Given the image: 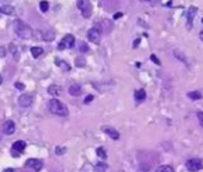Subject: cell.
I'll list each match as a JSON object with an SVG mask.
<instances>
[{"mask_svg":"<svg viewBox=\"0 0 203 172\" xmlns=\"http://www.w3.org/2000/svg\"><path fill=\"white\" fill-rule=\"evenodd\" d=\"M14 31H15L17 36L21 39H32L33 31L27 22L21 21V19H15L14 21Z\"/></svg>","mask_w":203,"mask_h":172,"instance_id":"1","label":"cell"},{"mask_svg":"<svg viewBox=\"0 0 203 172\" xmlns=\"http://www.w3.org/2000/svg\"><path fill=\"white\" fill-rule=\"evenodd\" d=\"M47 107H49V111L54 115H58V117H67L68 115V110H67L66 104L60 101L57 99H52L49 103H47Z\"/></svg>","mask_w":203,"mask_h":172,"instance_id":"2","label":"cell"},{"mask_svg":"<svg viewBox=\"0 0 203 172\" xmlns=\"http://www.w3.org/2000/svg\"><path fill=\"white\" fill-rule=\"evenodd\" d=\"M77 6L79 8L81 14H82L83 18H91L92 15V4L89 0H78Z\"/></svg>","mask_w":203,"mask_h":172,"instance_id":"3","label":"cell"},{"mask_svg":"<svg viewBox=\"0 0 203 172\" xmlns=\"http://www.w3.org/2000/svg\"><path fill=\"white\" fill-rule=\"evenodd\" d=\"M74 44H75V38H74V35L68 33V35H66V36H64V38L60 40V43H58L57 49H58V50L71 49V47H74Z\"/></svg>","mask_w":203,"mask_h":172,"instance_id":"4","label":"cell"},{"mask_svg":"<svg viewBox=\"0 0 203 172\" xmlns=\"http://www.w3.org/2000/svg\"><path fill=\"white\" fill-rule=\"evenodd\" d=\"M186 168L191 172H196L203 169V160L202 158H191L186 161Z\"/></svg>","mask_w":203,"mask_h":172,"instance_id":"5","label":"cell"},{"mask_svg":"<svg viewBox=\"0 0 203 172\" xmlns=\"http://www.w3.org/2000/svg\"><path fill=\"white\" fill-rule=\"evenodd\" d=\"M86 38H88L89 42L97 44V43H100V40H102V32H100L97 28H91V29L88 31V35H86Z\"/></svg>","mask_w":203,"mask_h":172,"instance_id":"6","label":"cell"},{"mask_svg":"<svg viewBox=\"0 0 203 172\" xmlns=\"http://www.w3.org/2000/svg\"><path fill=\"white\" fill-rule=\"evenodd\" d=\"M25 165H27L28 168H32L33 171L39 172L42 168H43V161L38 160V158H29V160L25 162Z\"/></svg>","mask_w":203,"mask_h":172,"instance_id":"7","label":"cell"},{"mask_svg":"<svg viewBox=\"0 0 203 172\" xmlns=\"http://www.w3.org/2000/svg\"><path fill=\"white\" fill-rule=\"evenodd\" d=\"M2 130H3V133H6V135H13V133L15 132V124H14V121L7 119V121L3 124Z\"/></svg>","mask_w":203,"mask_h":172,"instance_id":"8","label":"cell"},{"mask_svg":"<svg viewBox=\"0 0 203 172\" xmlns=\"http://www.w3.org/2000/svg\"><path fill=\"white\" fill-rule=\"evenodd\" d=\"M32 101H33L32 96L28 93H24L18 97V104L21 105V107H29V105L32 104Z\"/></svg>","mask_w":203,"mask_h":172,"instance_id":"9","label":"cell"},{"mask_svg":"<svg viewBox=\"0 0 203 172\" xmlns=\"http://www.w3.org/2000/svg\"><path fill=\"white\" fill-rule=\"evenodd\" d=\"M25 147H27V143H25L24 140H17L13 143V151L14 154H21V153H24Z\"/></svg>","mask_w":203,"mask_h":172,"instance_id":"10","label":"cell"},{"mask_svg":"<svg viewBox=\"0 0 203 172\" xmlns=\"http://www.w3.org/2000/svg\"><path fill=\"white\" fill-rule=\"evenodd\" d=\"M102 132H104L106 135H108L111 139H114V140H118V139H120L118 130H116L114 128H111V126H103L102 128Z\"/></svg>","mask_w":203,"mask_h":172,"instance_id":"11","label":"cell"},{"mask_svg":"<svg viewBox=\"0 0 203 172\" xmlns=\"http://www.w3.org/2000/svg\"><path fill=\"white\" fill-rule=\"evenodd\" d=\"M68 93L71 94V96H79L81 93H82V88H81L79 83H72L71 86L68 88Z\"/></svg>","mask_w":203,"mask_h":172,"instance_id":"12","label":"cell"},{"mask_svg":"<svg viewBox=\"0 0 203 172\" xmlns=\"http://www.w3.org/2000/svg\"><path fill=\"white\" fill-rule=\"evenodd\" d=\"M196 7H189L188 8V22H186V27H188V29H191V27H192V21H193V18H195V14H196Z\"/></svg>","mask_w":203,"mask_h":172,"instance_id":"13","label":"cell"},{"mask_svg":"<svg viewBox=\"0 0 203 172\" xmlns=\"http://www.w3.org/2000/svg\"><path fill=\"white\" fill-rule=\"evenodd\" d=\"M47 93L52 94V96H60L61 94V86L58 85H50L49 88H47Z\"/></svg>","mask_w":203,"mask_h":172,"instance_id":"14","label":"cell"},{"mask_svg":"<svg viewBox=\"0 0 203 172\" xmlns=\"http://www.w3.org/2000/svg\"><path fill=\"white\" fill-rule=\"evenodd\" d=\"M0 13L6 14V15H13V14L15 13V10H14L13 6L6 4V6H2V7H0Z\"/></svg>","mask_w":203,"mask_h":172,"instance_id":"15","label":"cell"},{"mask_svg":"<svg viewBox=\"0 0 203 172\" xmlns=\"http://www.w3.org/2000/svg\"><path fill=\"white\" fill-rule=\"evenodd\" d=\"M145 99H146V92H145L143 89H139V90L135 92V100L138 103H142Z\"/></svg>","mask_w":203,"mask_h":172,"instance_id":"16","label":"cell"},{"mask_svg":"<svg viewBox=\"0 0 203 172\" xmlns=\"http://www.w3.org/2000/svg\"><path fill=\"white\" fill-rule=\"evenodd\" d=\"M31 53H32L33 58H38V57H40V55L43 54V49H42V47H38V46L31 47Z\"/></svg>","mask_w":203,"mask_h":172,"instance_id":"17","label":"cell"},{"mask_svg":"<svg viewBox=\"0 0 203 172\" xmlns=\"http://www.w3.org/2000/svg\"><path fill=\"white\" fill-rule=\"evenodd\" d=\"M107 164L103 162V161H100V162H97L96 165H95V171L96 172H106V169H107Z\"/></svg>","mask_w":203,"mask_h":172,"instance_id":"18","label":"cell"},{"mask_svg":"<svg viewBox=\"0 0 203 172\" xmlns=\"http://www.w3.org/2000/svg\"><path fill=\"white\" fill-rule=\"evenodd\" d=\"M54 63H56V65L61 67V68H63L66 72H68V71H70V65H68V64H67V63H64L63 60H60V58H56V61H54Z\"/></svg>","mask_w":203,"mask_h":172,"instance_id":"19","label":"cell"},{"mask_svg":"<svg viewBox=\"0 0 203 172\" xmlns=\"http://www.w3.org/2000/svg\"><path fill=\"white\" fill-rule=\"evenodd\" d=\"M188 97L191 100H200L203 97V94L200 92H189L188 93Z\"/></svg>","mask_w":203,"mask_h":172,"instance_id":"20","label":"cell"},{"mask_svg":"<svg viewBox=\"0 0 203 172\" xmlns=\"http://www.w3.org/2000/svg\"><path fill=\"white\" fill-rule=\"evenodd\" d=\"M156 172H174V168L171 165H161L159 166Z\"/></svg>","mask_w":203,"mask_h":172,"instance_id":"21","label":"cell"},{"mask_svg":"<svg viewBox=\"0 0 203 172\" xmlns=\"http://www.w3.org/2000/svg\"><path fill=\"white\" fill-rule=\"evenodd\" d=\"M42 36H43V40H46V42H50V40H53L54 39V33L50 31V32H44V33H42Z\"/></svg>","mask_w":203,"mask_h":172,"instance_id":"22","label":"cell"},{"mask_svg":"<svg viewBox=\"0 0 203 172\" xmlns=\"http://www.w3.org/2000/svg\"><path fill=\"white\" fill-rule=\"evenodd\" d=\"M96 154L99 158H102V160H104L106 157H107V153H106V150L103 149V147H99V149L96 150Z\"/></svg>","mask_w":203,"mask_h":172,"instance_id":"23","label":"cell"},{"mask_svg":"<svg viewBox=\"0 0 203 172\" xmlns=\"http://www.w3.org/2000/svg\"><path fill=\"white\" fill-rule=\"evenodd\" d=\"M39 8H40L42 13H46V11L49 10V3L44 2V0H43V2H40V3H39Z\"/></svg>","mask_w":203,"mask_h":172,"instance_id":"24","label":"cell"},{"mask_svg":"<svg viewBox=\"0 0 203 172\" xmlns=\"http://www.w3.org/2000/svg\"><path fill=\"white\" fill-rule=\"evenodd\" d=\"M75 65L79 67V68H81V67H85L86 65V61L83 60L82 57H77V58H75Z\"/></svg>","mask_w":203,"mask_h":172,"instance_id":"25","label":"cell"},{"mask_svg":"<svg viewBox=\"0 0 203 172\" xmlns=\"http://www.w3.org/2000/svg\"><path fill=\"white\" fill-rule=\"evenodd\" d=\"M8 50H10V53H11V54H13L15 58L18 57V53H17V46H15L14 43H11L10 46H8Z\"/></svg>","mask_w":203,"mask_h":172,"instance_id":"26","label":"cell"},{"mask_svg":"<svg viewBox=\"0 0 203 172\" xmlns=\"http://www.w3.org/2000/svg\"><path fill=\"white\" fill-rule=\"evenodd\" d=\"M174 55H175V57H178V58H180V61H184V63H186L185 55H184V54H181V53H180V50H174Z\"/></svg>","mask_w":203,"mask_h":172,"instance_id":"27","label":"cell"},{"mask_svg":"<svg viewBox=\"0 0 203 172\" xmlns=\"http://www.w3.org/2000/svg\"><path fill=\"white\" fill-rule=\"evenodd\" d=\"M88 44H86V43H83V42H81V43H79V51H82V53H86V51H88Z\"/></svg>","mask_w":203,"mask_h":172,"instance_id":"28","label":"cell"},{"mask_svg":"<svg viewBox=\"0 0 203 172\" xmlns=\"http://www.w3.org/2000/svg\"><path fill=\"white\" fill-rule=\"evenodd\" d=\"M64 153H66L64 147H56V154L57 155H61V154H64Z\"/></svg>","mask_w":203,"mask_h":172,"instance_id":"29","label":"cell"},{"mask_svg":"<svg viewBox=\"0 0 203 172\" xmlns=\"http://www.w3.org/2000/svg\"><path fill=\"white\" fill-rule=\"evenodd\" d=\"M6 53H7V50H6L4 46H0V57H4Z\"/></svg>","mask_w":203,"mask_h":172,"instance_id":"30","label":"cell"},{"mask_svg":"<svg viewBox=\"0 0 203 172\" xmlns=\"http://www.w3.org/2000/svg\"><path fill=\"white\" fill-rule=\"evenodd\" d=\"M14 86H15L18 90H24V88H25L24 83H19V82H15V85H14Z\"/></svg>","mask_w":203,"mask_h":172,"instance_id":"31","label":"cell"},{"mask_svg":"<svg viewBox=\"0 0 203 172\" xmlns=\"http://www.w3.org/2000/svg\"><path fill=\"white\" fill-rule=\"evenodd\" d=\"M197 119H199V124L203 126V113H197Z\"/></svg>","mask_w":203,"mask_h":172,"instance_id":"32","label":"cell"},{"mask_svg":"<svg viewBox=\"0 0 203 172\" xmlns=\"http://www.w3.org/2000/svg\"><path fill=\"white\" fill-rule=\"evenodd\" d=\"M92 100H93V96H92V94L86 96V97H85V104H89V103H91Z\"/></svg>","mask_w":203,"mask_h":172,"instance_id":"33","label":"cell"},{"mask_svg":"<svg viewBox=\"0 0 203 172\" xmlns=\"http://www.w3.org/2000/svg\"><path fill=\"white\" fill-rule=\"evenodd\" d=\"M150 58H152V60H153V63H154V64H157V65H160V61L157 60V57H156L154 54H152V55H150Z\"/></svg>","mask_w":203,"mask_h":172,"instance_id":"34","label":"cell"},{"mask_svg":"<svg viewBox=\"0 0 203 172\" xmlns=\"http://www.w3.org/2000/svg\"><path fill=\"white\" fill-rule=\"evenodd\" d=\"M121 17H122V13H117V14H114V18H117V19L121 18Z\"/></svg>","mask_w":203,"mask_h":172,"instance_id":"35","label":"cell"},{"mask_svg":"<svg viewBox=\"0 0 203 172\" xmlns=\"http://www.w3.org/2000/svg\"><path fill=\"white\" fill-rule=\"evenodd\" d=\"M3 172H15V171H14L13 168H6V169H4V171H3Z\"/></svg>","mask_w":203,"mask_h":172,"instance_id":"36","label":"cell"},{"mask_svg":"<svg viewBox=\"0 0 203 172\" xmlns=\"http://www.w3.org/2000/svg\"><path fill=\"white\" fill-rule=\"evenodd\" d=\"M139 42H141V40H139V39H136V40L133 42V49H135V47H136V46H138V44H139Z\"/></svg>","mask_w":203,"mask_h":172,"instance_id":"37","label":"cell"},{"mask_svg":"<svg viewBox=\"0 0 203 172\" xmlns=\"http://www.w3.org/2000/svg\"><path fill=\"white\" fill-rule=\"evenodd\" d=\"M199 38H200V40H202V42H203V29H202V31H200V33H199Z\"/></svg>","mask_w":203,"mask_h":172,"instance_id":"38","label":"cell"},{"mask_svg":"<svg viewBox=\"0 0 203 172\" xmlns=\"http://www.w3.org/2000/svg\"><path fill=\"white\" fill-rule=\"evenodd\" d=\"M0 85H2V76H0Z\"/></svg>","mask_w":203,"mask_h":172,"instance_id":"39","label":"cell"},{"mask_svg":"<svg viewBox=\"0 0 203 172\" xmlns=\"http://www.w3.org/2000/svg\"><path fill=\"white\" fill-rule=\"evenodd\" d=\"M142 2H149V0H142Z\"/></svg>","mask_w":203,"mask_h":172,"instance_id":"40","label":"cell"},{"mask_svg":"<svg viewBox=\"0 0 203 172\" xmlns=\"http://www.w3.org/2000/svg\"><path fill=\"white\" fill-rule=\"evenodd\" d=\"M202 22H203V18H202Z\"/></svg>","mask_w":203,"mask_h":172,"instance_id":"41","label":"cell"}]
</instances>
